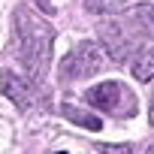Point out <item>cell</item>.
I'll return each mask as SVG.
<instances>
[{
    "label": "cell",
    "mask_w": 154,
    "mask_h": 154,
    "mask_svg": "<svg viewBox=\"0 0 154 154\" xmlns=\"http://www.w3.org/2000/svg\"><path fill=\"white\" fill-rule=\"evenodd\" d=\"M0 91H3V97H9L18 109H30L33 106V82L24 79V75L12 72V69H0Z\"/></svg>",
    "instance_id": "5"
},
{
    "label": "cell",
    "mask_w": 154,
    "mask_h": 154,
    "mask_svg": "<svg viewBox=\"0 0 154 154\" xmlns=\"http://www.w3.org/2000/svg\"><path fill=\"white\" fill-rule=\"evenodd\" d=\"M106 51L100 42H79L63 60H60V82H82V79H91L100 69H106Z\"/></svg>",
    "instance_id": "2"
},
{
    "label": "cell",
    "mask_w": 154,
    "mask_h": 154,
    "mask_svg": "<svg viewBox=\"0 0 154 154\" xmlns=\"http://www.w3.org/2000/svg\"><path fill=\"white\" fill-rule=\"evenodd\" d=\"M85 103L94 106L97 112L115 115V118H130L136 115V97L124 82H100L85 91Z\"/></svg>",
    "instance_id": "3"
},
{
    "label": "cell",
    "mask_w": 154,
    "mask_h": 154,
    "mask_svg": "<svg viewBox=\"0 0 154 154\" xmlns=\"http://www.w3.org/2000/svg\"><path fill=\"white\" fill-rule=\"evenodd\" d=\"M127 24L136 33H145V39H154V6H136L127 12Z\"/></svg>",
    "instance_id": "7"
},
{
    "label": "cell",
    "mask_w": 154,
    "mask_h": 154,
    "mask_svg": "<svg viewBox=\"0 0 154 154\" xmlns=\"http://www.w3.org/2000/svg\"><path fill=\"white\" fill-rule=\"evenodd\" d=\"M85 9L97 15H112L121 9V0H85Z\"/></svg>",
    "instance_id": "9"
},
{
    "label": "cell",
    "mask_w": 154,
    "mask_h": 154,
    "mask_svg": "<svg viewBox=\"0 0 154 154\" xmlns=\"http://www.w3.org/2000/svg\"><path fill=\"white\" fill-rule=\"evenodd\" d=\"M63 115H66V121H72V124H79V127H85V130H94V133H100V127H103V121L97 118V115H91V112H85V109H79V106H63Z\"/></svg>",
    "instance_id": "8"
},
{
    "label": "cell",
    "mask_w": 154,
    "mask_h": 154,
    "mask_svg": "<svg viewBox=\"0 0 154 154\" xmlns=\"http://www.w3.org/2000/svg\"><path fill=\"white\" fill-rule=\"evenodd\" d=\"M148 121H151V127H154V91H151V103H148Z\"/></svg>",
    "instance_id": "11"
},
{
    "label": "cell",
    "mask_w": 154,
    "mask_h": 154,
    "mask_svg": "<svg viewBox=\"0 0 154 154\" xmlns=\"http://www.w3.org/2000/svg\"><path fill=\"white\" fill-rule=\"evenodd\" d=\"M97 151H100V154H130L133 145H127V142H124V145H97Z\"/></svg>",
    "instance_id": "10"
},
{
    "label": "cell",
    "mask_w": 154,
    "mask_h": 154,
    "mask_svg": "<svg viewBox=\"0 0 154 154\" xmlns=\"http://www.w3.org/2000/svg\"><path fill=\"white\" fill-rule=\"evenodd\" d=\"M145 154H154V145H148V151H145Z\"/></svg>",
    "instance_id": "12"
},
{
    "label": "cell",
    "mask_w": 154,
    "mask_h": 154,
    "mask_svg": "<svg viewBox=\"0 0 154 154\" xmlns=\"http://www.w3.org/2000/svg\"><path fill=\"white\" fill-rule=\"evenodd\" d=\"M57 154H66V151H57Z\"/></svg>",
    "instance_id": "13"
},
{
    "label": "cell",
    "mask_w": 154,
    "mask_h": 154,
    "mask_svg": "<svg viewBox=\"0 0 154 154\" xmlns=\"http://www.w3.org/2000/svg\"><path fill=\"white\" fill-rule=\"evenodd\" d=\"M51 42H54L51 24L42 15H36L33 9L21 6L15 12V51H18L24 69L30 72V79H39L45 72V66L51 60Z\"/></svg>",
    "instance_id": "1"
},
{
    "label": "cell",
    "mask_w": 154,
    "mask_h": 154,
    "mask_svg": "<svg viewBox=\"0 0 154 154\" xmlns=\"http://www.w3.org/2000/svg\"><path fill=\"white\" fill-rule=\"evenodd\" d=\"M127 60H130V72H133L136 82H151V79H154V48L142 45V48H136Z\"/></svg>",
    "instance_id": "6"
},
{
    "label": "cell",
    "mask_w": 154,
    "mask_h": 154,
    "mask_svg": "<svg viewBox=\"0 0 154 154\" xmlns=\"http://www.w3.org/2000/svg\"><path fill=\"white\" fill-rule=\"evenodd\" d=\"M100 39H103V51L112 60H127L133 54V36H130V24L127 21H103L100 24Z\"/></svg>",
    "instance_id": "4"
}]
</instances>
